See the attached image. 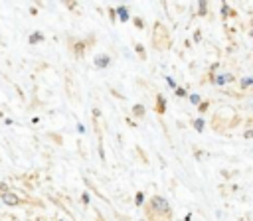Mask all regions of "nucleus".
<instances>
[{
    "label": "nucleus",
    "instance_id": "obj_40",
    "mask_svg": "<svg viewBox=\"0 0 253 221\" xmlns=\"http://www.w3.org/2000/svg\"><path fill=\"white\" fill-rule=\"evenodd\" d=\"M97 215H99V219H97V221H105V219H103V215H101L99 211H97Z\"/></svg>",
    "mask_w": 253,
    "mask_h": 221
},
{
    "label": "nucleus",
    "instance_id": "obj_31",
    "mask_svg": "<svg viewBox=\"0 0 253 221\" xmlns=\"http://www.w3.org/2000/svg\"><path fill=\"white\" fill-rule=\"evenodd\" d=\"M194 41H196V43H200V41H202V32H200V30H196V32H194Z\"/></svg>",
    "mask_w": 253,
    "mask_h": 221
},
{
    "label": "nucleus",
    "instance_id": "obj_19",
    "mask_svg": "<svg viewBox=\"0 0 253 221\" xmlns=\"http://www.w3.org/2000/svg\"><path fill=\"white\" fill-rule=\"evenodd\" d=\"M239 85H241V89H249V87H253V77H243V79L239 81Z\"/></svg>",
    "mask_w": 253,
    "mask_h": 221
},
{
    "label": "nucleus",
    "instance_id": "obj_12",
    "mask_svg": "<svg viewBox=\"0 0 253 221\" xmlns=\"http://www.w3.org/2000/svg\"><path fill=\"white\" fill-rule=\"evenodd\" d=\"M144 105H140V103H136V105H132V114H134V118H142L144 116Z\"/></svg>",
    "mask_w": 253,
    "mask_h": 221
},
{
    "label": "nucleus",
    "instance_id": "obj_29",
    "mask_svg": "<svg viewBox=\"0 0 253 221\" xmlns=\"http://www.w3.org/2000/svg\"><path fill=\"white\" fill-rule=\"evenodd\" d=\"M221 16H223V18H227V16H231V14H229V6H227L225 2L221 4Z\"/></svg>",
    "mask_w": 253,
    "mask_h": 221
},
{
    "label": "nucleus",
    "instance_id": "obj_43",
    "mask_svg": "<svg viewBox=\"0 0 253 221\" xmlns=\"http://www.w3.org/2000/svg\"><path fill=\"white\" fill-rule=\"evenodd\" d=\"M140 221H144V219H140Z\"/></svg>",
    "mask_w": 253,
    "mask_h": 221
},
{
    "label": "nucleus",
    "instance_id": "obj_36",
    "mask_svg": "<svg viewBox=\"0 0 253 221\" xmlns=\"http://www.w3.org/2000/svg\"><path fill=\"white\" fill-rule=\"evenodd\" d=\"M30 14L32 16H38V6H30Z\"/></svg>",
    "mask_w": 253,
    "mask_h": 221
},
{
    "label": "nucleus",
    "instance_id": "obj_9",
    "mask_svg": "<svg viewBox=\"0 0 253 221\" xmlns=\"http://www.w3.org/2000/svg\"><path fill=\"white\" fill-rule=\"evenodd\" d=\"M83 182H85V185H87V187H89V189H91V191H93V193H95L97 197H101L103 201H109V199H107V197H105V195H103V193H101V191L97 189V185H95V184H93V182H91L89 178H83Z\"/></svg>",
    "mask_w": 253,
    "mask_h": 221
},
{
    "label": "nucleus",
    "instance_id": "obj_23",
    "mask_svg": "<svg viewBox=\"0 0 253 221\" xmlns=\"http://www.w3.org/2000/svg\"><path fill=\"white\" fill-rule=\"evenodd\" d=\"M111 95H113L115 99H119V101H125V99H126V97H125L123 93H119V91H117L115 87H111Z\"/></svg>",
    "mask_w": 253,
    "mask_h": 221
},
{
    "label": "nucleus",
    "instance_id": "obj_24",
    "mask_svg": "<svg viewBox=\"0 0 253 221\" xmlns=\"http://www.w3.org/2000/svg\"><path fill=\"white\" fill-rule=\"evenodd\" d=\"M91 116H93V120H99V118H101V109L93 107V109H91Z\"/></svg>",
    "mask_w": 253,
    "mask_h": 221
},
{
    "label": "nucleus",
    "instance_id": "obj_38",
    "mask_svg": "<svg viewBox=\"0 0 253 221\" xmlns=\"http://www.w3.org/2000/svg\"><path fill=\"white\" fill-rule=\"evenodd\" d=\"M4 124H8V126H10V124H14V120H12V118H4Z\"/></svg>",
    "mask_w": 253,
    "mask_h": 221
},
{
    "label": "nucleus",
    "instance_id": "obj_25",
    "mask_svg": "<svg viewBox=\"0 0 253 221\" xmlns=\"http://www.w3.org/2000/svg\"><path fill=\"white\" fill-rule=\"evenodd\" d=\"M81 201H83V205H89V203H91V195H89V191H83V193H81Z\"/></svg>",
    "mask_w": 253,
    "mask_h": 221
},
{
    "label": "nucleus",
    "instance_id": "obj_33",
    "mask_svg": "<svg viewBox=\"0 0 253 221\" xmlns=\"http://www.w3.org/2000/svg\"><path fill=\"white\" fill-rule=\"evenodd\" d=\"M77 6H79L77 2H65V8H67V10H75Z\"/></svg>",
    "mask_w": 253,
    "mask_h": 221
},
{
    "label": "nucleus",
    "instance_id": "obj_18",
    "mask_svg": "<svg viewBox=\"0 0 253 221\" xmlns=\"http://www.w3.org/2000/svg\"><path fill=\"white\" fill-rule=\"evenodd\" d=\"M132 24H134L138 30H144V26H146L144 18H140V16H134V18H132Z\"/></svg>",
    "mask_w": 253,
    "mask_h": 221
},
{
    "label": "nucleus",
    "instance_id": "obj_42",
    "mask_svg": "<svg viewBox=\"0 0 253 221\" xmlns=\"http://www.w3.org/2000/svg\"><path fill=\"white\" fill-rule=\"evenodd\" d=\"M59 221H67V219H59Z\"/></svg>",
    "mask_w": 253,
    "mask_h": 221
},
{
    "label": "nucleus",
    "instance_id": "obj_32",
    "mask_svg": "<svg viewBox=\"0 0 253 221\" xmlns=\"http://www.w3.org/2000/svg\"><path fill=\"white\" fill-rule=\"evenodd\" d=\"M125 122H126V124H128L130 128H136V126H138V124H136V122H134V120H132L130 116H126V118H125Z\"/></svg>",
    "mask_w": 253,
    "mask_h": 221
},
{
    "label": "nucleus",
    "instance_id": "obj_41",
    "mask_svg": "<svg viewBox=\"0 0 253 221\" xmlns=\"http://www.w3.org/2000/svg\"><path fill=\"white\" fill-rule=\"evenodd\" d=\"M249 36H251V39H253V30H251V32H249Z\"/></svg>",
    "mask_w": 253,
    "mask_h": 221
},
{
    "label": "nucleus",
    "instance_id": "obj_7",
    "mask_svg": "<svg viewBox=\"0 0 253 221\" xmlns=\"http://www.w3.org/2000/svg\"><path fill=\"white\" fill-rule=\"evenodd\" d=\"M43 39H45V36H43L42 32H34V34H30V36H28V43H30V45L43 43Z\"/></svg>",
    "mask_w": 253,
    "mask_h": 221
},
{
    "label": "nucleus",
    "instance_id": "obj_17",
    "mask_svg": "<svg viewBox=\"0 0 253 221\" xmlns=\"http://www.w3.org/2000/svg\"><path fill=\"white\" fill-rule=\"evenodd\" d=\"M188 99H190V103H192V105H194V107H200V105H202V103H204V101H202V97H200V95H198V93H192V95H190V97H188Z\"/></svg>",
    "mask_w": 253,
    "mask_h": 221
},
{
    "label": "nucleus",
    "instance_id": "obj_4",
    "mask_svg": "<svg viewBox=\"0 0 253 221\" xmlns=\"http://www.w3.org/2000/svg\"><path fill=\"white\" fill-rule=\"evenodd\" d=\"M111 55L109 53H97L95 57H93V65L97 67V69H107L109 65H111Z\"/></svg>",
    "mask_w": 253,
    "mask_h": 221
},
{
    "label": "nucleus",
    "instance_id": "obj_3",
    "mask_svg": "<svg viewBox=\"0 0 253 221\" xmlns=\"http://www.w3.org/2000/svg\"><path fill=\"white\" fill-rule=\"evenodd\" d=\"M71 51H73V55H75V59H81V57H85V51H87V43H85V39H75L71 45Z\"/></svg>",
    "mask_w": 253,
    "mask_h": 221
},
{
    "label": "nucleus",
    "instance_id": "obj_34",
    "mask_svg": "<svg viewBox=\"0 0 253 221\" xmlns=\"http://www.w3.org/2000/svg\"><path fill=\"white\" fill-rule=\"evenodd\" d=\"M16 93H18V97H20V99H22V101H26V95H24V93H22V89H20V87H18V85H16Z\"/></svg>",
    "mask_w": 253,
    "mask_h": 221
},
{
    "label": "nucleus",
    "instance_id": "obj_21",
    "mask_svg": "<svg viewBox=\"0 0 253 221\" xmlns=\"http://www.w3.org/2000/svg\"><path fill=\"white\" fill-rule=\"evenodd\" d=\"M174 95H176L178 99H184V97H190V95H188V91H186L184 87H178V89L174 91Z\"/></svg>",
    "mask_w": 253,
    "mask_h": 221
},
{
    "label": "nucleus",
    "instance_id": "obj_6",
    "mask_svg": "<svg viewBox=\"0 0 253 221\" xmlns=\"http://www.w3.org/2000/svg\"><path fill=\"white\" fill-rule=\"evenodd\" d=\"M154 110H156V114H164L166 112V99H164L162 93H158L156 99H154Z\"/></svg>",
    "mask_w": 253,
    "mask_h": 221
},
{
    "label": "nucleus",
    "instance_id": "obj_10",
    "mask_svg": "<svg viewBox=\"0 0 253 221\" xmlns=\"http://www.w3.org/2000/svg\"><path fill=\"white\" fill-rule=\"evenodd\" d=\"M45 136H47L49 140H53V142H55L57 146H61V144H63V136H61V132H55V130H49V132H47Z\"/></svg>",
    "mask_w": 253,
    "mask_h": 221
},
{
    "label": "nucleus",
    "instance_id": "obj_28",
    "mask_svg": "<svg viewBox=\"0 0 253 221\" xmlns=\"http://www.w3.org/2000/svg\"><path fill=\"white\" fill-rule=\"evenodd\" d=\"M164 79H166V85H168V87H170V89H174V91H176V89H178V85H176V81H174V79H172V77H164Z\"/></svg>",
    "mask_w": 253,
    "mask_h": 221
},
{
    "label": "nucleus",
    "instance_id": "obj_2",
    "mask_svg": "<svg viewBox=\"0 0 253 221\" xmlns=\"http://www.w3.org/2000/svg\"><path fill=\"white\" fill-rule=\"evenodd\" d=\"M0 199H2V203H4L6 207H20V205L28 203V199H24L22 195H18L16 191H8V193L0 195Z\"/></svg>",
    "mask_w": 253,
    "mask_h": 221
},
{
    "label": "nucleus",
    "instance_id": "obj_14",
    "mask_svg": "<svg viewBox=\"0 0 253 221\" xmlns=\"http://www.w3.org/2000/svg\"><path fill=\"white\" fill-rule=\"evenodd\" d=\"M144 199H146V197H144V193L138 189V191L134 193V205H136V207H142V205H144Z\"/></svg>",
    "mask_w": 253,
    "mask_h": 221
},
{
    "label": "nucleus",
    "instance_id": "obj_37",
    "mask_svg": "<svg viewBox=\"0 0 253 221\" xmlns=\"http://www.w3.org/2000/svg\"><path fill=\"white\" fill-rule=\"evenodd\" d=\"M243 136H245L247 140H249V138H253V130H245V134H243Z\"/></svg>",
    "mask_w": 253,
    "mask_h": 221
},
{
    "label": "nucleus",
    "instance_id": "obj_5",
    "mask_svg": "<svg viewBox=\"0 0 253 221\" xmlns=\"http://www.w3.org/2000/svg\"><path fill=\"white\" fill-rule=\"evenodd\" d=\"M233 75L231 73H217V75H213L210 81L213 83V85H217V87H223V85H229V83H233Z\"/></svg>",
    "mask_w": 253,
    "mask_h": 221
},
{
    "label": "nucleus",
    "instance_id": "obj_22",
    "mask_svg": "<svg viewBox=\"0 0 253 221\" xmlns=\"http://www.w3.org/2000/svg\"><path fill=\"white\" fill-rule=\"evenodd\" d=\"M134 150L138 152V156H140V160H142V164H148V158H146V152L140 148V146H134Z\"/></svg>",
    "mask_w": 253,
    "mask_h": 221
},
{
    "label": "nucleus",
    "instance_id": "obj_27",
    "mask_svg": "<svg viewBox=\"0 0 253 221\" xmlns=\"http://www.w3.org/2000/svg\"><path fill=\"white\" fill-rule=\"evenodd\" d=\"M95 41H97V36H93V34H89V36H87V37H85V43H87V45H89V47H91V45H93V43H95Z\"/></svg>",
    "mask_w": 253,
    "mask_h": 221
},
{
    "label": "nucleus",
    "instance_id": "obj_16",
    "mask_svg": "<svg viewBox=\"0 0 253 221\" xmlns=\"http://www.w3.org/2000/svg\"><path fill=\"white\" fill-rule=\"evenodd\" d=\"M192 126H194V130H198V132H204V128H206V122H204V118H196V120L192 122Z\"/></svg>",
    "mask_w": 253,
    "mask_h": 221
},
{
    "label": "nucleus",
    "instance_id": "obj_11",
    "mask_svg": "<svg viewBox=\"0 0 253 221\" xmlns=\"http://www.w3.org/2000/svg\"><path fill=\"white\" fill-rule=\"evenodd\" d=\"M97 152H99V160L105 164L107 162V156H105V146H103V136L97 138Z\"/></svg>",
    "mask_w": 253,
    "mask_h": 221
},
{
    "label": "nucleus",
    "instance_id": "obj_35",
    "mask_svg": "<svg viewBox=\"0 0 253 221\" xmlns=\"http://www.w3.org/2000/svg\"><path fill=\"white\" fill-rule=\"evenodd\" d=\"M75 128H77V132H79V134H83V132H85V126H83L81 122H77V126H75Z\"/></svg>",
    "mask_w": 253,
    "mask_h": 221
},
{
    "label": "nucleus",
    "instance_id": "obj_15",
    "mask_svg": "<svg viewBox=\"0 0 253 221\" xmlns=\"http://www.w3.org/2000/svg\"><path fill=\"white\" fill-rule=\"evenodd\" d=\"M206 14H208V2L200 0L198 2V16H206Z\"/></svg>",
    "mask_w": 253,
    "mask_h": 221
},
{
    "label": "nucleus",
    "instance_id": "obj_13",
    "mask_svg": "<svg viewBox=\"0 0 253 221\" xmlns=\"http://www.w3.org/2000/svg\"><path fill=\"white\" fill-rule=\"evenodd\" d=\"M134 51H136V55L140 57V61H146V49H144L142 43H134Z\"/></svg>",
    "mask_w": 253,
    "mask_h": 221
},
{
    "label": "nucleus",
    "instance_id": "obj_39",
    "mask_svg": "<svg viewBox=\"0 0 253 221\" xmlns=\"http://www.w3.org/2000/svg\"><path fill=\"white\" fill-rule=\"evenodd\" d=\"M190 219H192V213H188V215H186V217H184L182 221H190Z\"/></svg>",
    "mask_w": 253,
    "mask_h": 221
},
{
    "label": "nucleus",
    "instance_id": "obj_1",
    "mask_svg": "<svg viewBox=\"0 0 253 221\" xmlns=\"http://www.w3.org/2000/svg\"><path fill=\"white\" fill-rule=\"evenodd\" d=\"M146 213H148V217H154V219L166 217V221L172 217L170 203H168V199L162 197V195H152V197H150V201L146 203Z\"/></svg>",
    "mask_w": 253,
    "mask_h": 221
},
{
    "label": "nucleus",
    "instance_id": "obj_8",
    "mask_svg": "<svg viewBox=\"0 0 253 221\" xmlns=\"http://www.w3.org/2000/svg\"><path fill=\"white\" fill-rule=\"evenodd\" d=\"M117 16H119L121 22H128L130 20V12H128L126 6H117Z\"/></svg>",
    "mask_w": 253,
    "mask_h": 221
},
{
    "label": "nucleus",
    "instance_id": "obj_20",
    "mask_svg": "<svg viewBox=\"0 0 253 221\" xmlns=\"http://www.w3.org/2000/svg\"><path fill=\"white\" fill-rule=\"evenodd\" d=\"M107 16H109L111 22H117V20H119V16H117V8H107Z\"/></svg>",
    "mask_w": 253,
    "mask_h": 221
},
{
    "label": "nucleus",
    "instance_id": "obj_30",
    "mask_svg": "<svg viewBox=\"0 0 253 221\" xmlns=\"http://www.w3.org/2000/svg\"><path fill=\"white\" fill-rule=\"evenodd\" d=\"M208 109H210V101H204V103L198 107V110H200V112H206Z\"/></svg>",
    "mask_w": 253,
    "mask_h": 221
},
{
    "label": "nucleus",
    "instance_id": "obj_26",
    "mask_svg": "<svg viewBox=\"0 0 253 221\" xmlns=\"http://www.w3.org/2000/svg\"><path fill=\"white\" fill-rule=\"evenodd\" d=\"M8 191H12L10 185H8L6 182H0V195H4V193H8Z\"/></svg>",
    "mask_w": 253,
    "mask_h": 221
},
{
    "label": "nucleus",
    "instance_id": "obj_44",
    "mask_svg": "<svg viewBox=\"0 0 253 221\" xmlns=\"http://www.w3.org/2000/svg\"><path fill=\"white\" fill-rule=\"evenodd\" d=\"M43 221H47V219H43Z\"/></svg>",
    "mask_w": 253,
    "mask_h": 221
}]
</instances>
